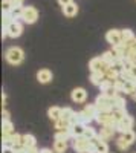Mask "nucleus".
<instances>
[{"instance_id":"obj_15","label":"nucleus","mask_w":136,"mask_h":153,"mask_svg":"<svg viewBox=\"0 0 136 153\" xmlns=\"http://www.w3.org/2000/svg\"><path fill=\"white\" fill-rule=\"evenodd\" d=\"M61 113H63V109L58 107V106H52V107H49V110H47V117H49L51 121L57 123V121L61 120Z\"/></svg>"},{"instance_id":"obj_5","label":"nucleus","mask_w":136,"mask_h":153,"mask_svg":"<svg viewBox=\"0 0 136 153\" xmlns=\"http://www.w3.org/2000/svg\"><path fill=\"white\" fill-rule=\"evenodd\" d=\"M109 68H110V65H107L103 57H95L89 61L90 72H103V74H106Z\"/></svg>"},{"instance_id":"obj_9","label":"nucleus","mask_w":136,"mask_h":153,"mask_svg":"<svg viewBox=\"0 0 136 153\" xmlns=\"http://www.w3.org/2000/svg\"><path fill=\"white\" fill-rule=\"evenodd\" d=\"M70 98H72L73 103L83 104V103H86V100H87V91H86L84 87H75L70 92Z\"/></svg>"},{"instance_id":"obj_35","label":"nucleus","mask_w":136,"mask_h":153,"mask_svg":"<svg viewBox=\"0 0 136 153\" xmlns=\"http://www.w3.org/2000/svg\"><path fill=\"white\" fill-rule=\"evenodd\" d=\"M72 136L70 132H55V139H63V141H69V138Z\"/></svg>"},{"instance_id":"obj_42","label":"nucleus","mask_w":136,"mask_h":153,"mask_svg":"<svg viewBox=\"0 0 136 153\" xmlns=\"http://www.w3.org/2000/svg\"><path fill=\"white\" fill-rule=\"evenodd\" d=\"M2 104H3V109H5V106H6V95L5 94H2Z\"/></svg>"},{"instance_id":"obj_30","label":"nucleus","mask_w":136,"mask_h":153,"mask_svg":"<svg viewBox=\"0 0 136 153\" xmlns=\"http://www.w3.org/2000/svg\"><path fill=\"white\" fill-rule=\"evenodd\" d=\"M116 147L121 150V152H126V150H129V147H130V144L126 141L122 136H119L118 139H116Z\"/></svg>"},{"instance_id":"obj_21","label":"nucleus","mask_w":136,"mask_h":153,"mask_svg":"<svg viewBox=\"0 0 136 153\" xmlns=\"http://www.w3.org/2000/svg\"><path fill=\"white\" fill-rule=\"evenodd\" d=\"M54 124H55V130L57 132H70V127H72V124L64 121V120H60V121H57Z\"/></svg>"},{"instance_id":"obj_26","label":"nucleus","mask_w":136,"mask_h":153,"mask_svg":"<svg viewBox=\"0 0 136 153\" xmlns=\"http://www.w3.org/2000/svg\"><path fill=\"white\" fill-rule=\"evenodd\" d=\"M119 74H121V72H118L115 68L110 66L104 75H106V78H107V80H112V81H115V80H118V78H119Z\"/></svg>"},{"instance_id":"obj_43","label":"nucleus","mask_w":136,"mask_h":153,"mask_svg":"<svg viewBox=\"0 0 136 153\" xmlns=\"http://www.w3.org/2000/svg\"><path fill=\"white\" fill-rule=\"evenodd\" d=\"M130 74H132V75L135 76V78H136V65H135V66H133V68L130 69Z\"/></svg>"},{"instance_id":"obj_12","label":"nucleus","mask_w":136,"mask_h":153,"mask_svg":"<svg viewBox=\"0 0 136 153\" xmlns=\"http://www.w3.org/2000/svg\"><path fill=\"white\" fill-rule=\"evenodd\" d=\"M93 143V152L95 153H109V144L106 141H103V139H100V136L92 139Z\"/></svg>"},{"instance_id":"obj_36","label":"nucleus","mask_w":136,"mask_h":153,"mask_svg":"<svg viewBox=\"0 0 136 153\" xmlns=\"http://www.w3.org/2000/svg\"><path fill=\"white\" fill-rule=\"evenodd\" d=\"M113 84H115V83H113L112 80H107V78H106V80L100 84V89H101V91H104V89H107V87H110V86H113Z\"/></svg>"},{"instance_id":"obj_32","label":"nucleus","mask_w":136,"mask_h":153,"mask_svg":"<svg viewBox=\"0 0 136 153\" xmlns=\"http://www.w3.org/2000/svg\"><path fill=\"white\" fill-rule=\"evenodd\" d=\"M84 136L87 138V139H90V141H92V139L98 138V133H96V130L93 129L92 126H87V127H86V132H84Z\"/></svg>"},{"instance_id":"obj_6","label":"nucleus","mask_w":136,"mask_h":153,"mask_svg":"<svg viewBox=\"0 0 136 153\" xmlns=\"http://www.w3.org/2000/svg\"><path fill=\"white\" fill-rule=\"evenodd\" d=\"M106 40L112 48H115V46L122 43V32L119 29H110L106 34Z\"/></svg>"},{"instance_id":"obj_47","label":"nucleus","mask_w":136,"mask_h":153,"mask_svg":"<svg viewBox=\"0 0 136 153\" xmlns=\"http://www.w3.org/2000/svg\"><path fill=\"white\" fill-rule=\"evenodd\" d=\"M109 153H113V152H109Z\"/></svg>"},{"instance_id":"obj_44","label":"nucleus","mask_w":136,"mask_h":153,"mask_svg":"<svg viewBox=\"0 0 136 153\" xmlns=\"http://www.w3.org/2000/svg\"><path fill=\"white\" fill-rule=\"evenodd\" d=\"M16 153H26V149H23V147H20V149H16Z\"/></svg>"},{"instance_id":"obj_19","label":"nucleus","mask_w":136,"mask_h":153,"mask_svg":"<svg viewBox=\"0 0 136 153\" xmlns=\"http://www.w3.org/2000/svg\"><path fill=\"white\" fill-rule=\"evenodd\" d=\"M104 80H106V75H104L103 72H90V81H92V84H95V86L100 87V84H101Z\"/></svg>"},{"instance_id":"obj_24","label":"nucleus","mask_w":136,"mask_h":153,"mask_svg":"<svg viewBox=\"0 0 136 153\" xmlns=\"http://www.w3.org/2000/svg\"><path fill=\"white\" fill-rule=\"evenodd\" d=\"M126 97H122V94H119L115 100H113V109H126Z\"/></svg>"},{"instance_id":"obj_22","label":"nucleus","mask_w":136,"mask_h":153,"mask_svg":"<svg viewBox=\"0 0 136 153\" xmlns=\"http://www.w3.org/2000/svg\"><path fill=\"white\" fill-rule=\"evenodd\" d=\"M12 133H16L12 123H11L9 120L3 121V123H2V135H3V136H6V135H12Z\"/></svg>"},{"instance_id":"obj_1","label":"nucleus","mask_w":136,"mask_h":153,"mask_svg":"<svg viewBox=\"0 0 136 153\" xmlns=\"http://www.w3.org/2000/svg\"><path fill=\"white\" fill-rule=\"evenodd\" d=\"M5 60L9 63V65H12V66L21 65L23 60H24L23 49L18 48V46H11V48H8L6 52H5Z\"/></svg>"},{"instance_id":"obj_20","label":"nucleus","mask_w":136,"mask_h":153,"mask_svg":"<svg viewBox=\"0 0 136 153\" xmlns=\"http://www.w3.org/2000/svg\"><path fill=\"white\" fill-rule=\"evenodd\" d=\"M67 150V141L63 139H55L54 141V152L55 153H64Z\"/></svg>"},{"instance_id":"obj_14","label":"nucleus","mask_w":136,"mask_h":153,"mask_svg":"<svg viewBox=\"0 0 136 153\" xmlns=\"http://www.w3.org/2000/svg\"><path fill=\"white\" fill-rule=\"evenodd\" d=\"M21 147L23 149H32V147H37V139L34 135L31 133H24L23 138H21Z\"/></svg>"},{"instance_id":"obj_39","label":"nucleus","mask_w":136,"mask_h":153,"mask_svg":"<svg viewBox=\"0 0 136 153\" xmlns=\"http://www.w3.org/2000/svg\"><path fill=\"white\" fill-rule=\"evenodd\" d=\"M11 2L14 3V6H21V5H23V2H24V0H11Z\"/></svg>"},{"instance_id":"obj_45","label":"nucleus","mask_w":136,"mask_h":153,"mask_svg":"<svg viewBox=\"0 0 136 153\" xmlns=\"http://www.w3.org/2000/svg\"><path fill=\"white\" fill-rule=\"evenodd\" d=\"M40 153H52V150H51V149H41Z\"/></svg>"},{"instance_id":"obj_28","label":"nucleus","mask_w":136,"mask_h":153,"mask_svg":"<svg viewBox=\"0 0 136 153\" xmlns=\"http://www.w3.org/2000/svg\"><path fill=\"white\" fill-rule=\"evenodd\" d=\"M121 136H122V138H124V139H126V141H127V143H129L130 146H132V144H133V143L136 141V133H135V130H133V129H130V130H127L126 133H122Z\"/></svg>"},{"instance_id":"obj_17","label":"nucleus","mask_w":136,"mask_h":153,"mask_svg":"<svg viewBox=\"0 0 136 153\" xmlns=\"http://www.w3.org/2000/svg\"><path fill=\"white\" fill-rule=\"evenodd\" d=\"M83 112L86 113V117H89L92 121L96 118V115H98V109H96L95 103H93V104H86L84 109H83Z\"/></svg>"},{"instance_id":"obj_41","label":"nucleus","mask_w":136,"mask_h":153,"mask_svg":"<svg viewBox=\"0 0 136 153\" xmlns=\"http://www.w3.org/2000/svg\"><path fill=\"white\" fill-rule=\"evenodd\" d=\"M26 153H40V150L37 149V147H32V149H28Z\"/></svg>"},{"instance_id":"obj_31","label":"nucleus","mask_w":136,"mask_h":153,"mask_svg":"<svg viewBox=\"0 0 136 153\" xmlns=\"http://www.w3.org/2000/svg\"><path fill=\"white\" fill-rule=\"evenodd\" d=\"M103 58H104V61L107 63V65H110V66H112L113 65V63L116 61V58H115V55L112 54V51H106V52L101 55Z\"/></svg>"},{"instance_id":"obj_25","label":"nucleus","mask_w":136,"mask_h":153,"mask_svg":"<svg viewBox=\"0 0 136 153\" xmlns=\"http://www.w3.org/2000/svg\"><path fill=\"white\" fill-rule=\"evenodd\" d=\"M112 115H113V118H115L116 123H118V121H121L122 118H126L129 113H127V109H113V110H112Z\"/></svg>"},{"instance_id":"obj_38","label":"nucleus","mask_w":136,"mask_h":153,"mask_svg":"<svg viewBox=\"0 0 136 153\" xmlns=\"http://www.w3.org/2000/svg\"><path fill=\"white\" fill-rule=\"evenodd\" d=\"M2 153H16V149H12V147H3Z\"/></svg>"},{"instance_id":"obj_11","label":"nucleus","mask_w":136,"mask_h":153,"mask_svg":"<svg viewBox=\"0 0 136 153\" xmlns=\"http://www.w3.org/2000/svg\"><path fill=\"white\" fill-rule=\"evenodd\" d=\"M115 132H116L115 127H101V130L98 132V136H100V139H103V141L107 143V141H110V139H113Z\"/></svg>"},{"instance_id":"obj_33","label":"nucleus","mask_w":136,"mask_h":153,"mask_svg":"<svg viewBox=\"0 0 136 153\" xmlns=\"http://www.w3.org/2000/svg\"><path fill=\"white\" fill-rule=\"evenodd\" d=\"M12 22H14V20H12V17H11L9 12H3V17H2V25H3V28H8Z\"/></svg>"},{"instance_id":"obj_13","label":"nucleus","mask_w":136,"mask_h":153,"mask_svg":"<svg viewBox=\"0 0 136 153\" xmlns=\"http://www.w3.org/2000/svg\"><path fill=\"white\" fill-rule=\"evenodd\" d=\"M52 72L49 71V69H40L38 72H37V80H38V83L41 84H47V83H51L52 81Z\"/></svg>"},{"instance_id":"obj_7","label":"nucleus","mask_w":136,"mask_h":153,"mask_svg":"<svg viewBox=\"0 0 136 153\" xmlns=\"http://www.w3.org/2000/svg\"><path fill=\"white\" fill-rule=\"evenodd\" d=\"M37 19H38V11H37V8H34V6H24L21 20L24 23H28V25H32V23L37 22Z\"/></svg>"},{"instance_id":"obj_34","label":"nucleus","mask_w":136,"mask_h":153,"mask_svg":"<svg viewBox=\"0 0 136 153\" xmlns=\"http://www.w3.org/2000/svg\"><path fill=\"white\" fill-rule=\"evenodd\" d=\"M12 8H14V3L11 0H2V11L3 12H11Z\"/></svg>"},{"instance_id":"obj_40","label":"nucleus","mask_w":136,"mask_h":153,"mask_svg":"<svg viewBox=\"0 0 136 153\" xmlns=\"http://www.w3.org/2000/svg\"><path fill=\"white\" fill-rule=\"evenodd\" d=\"M2 115H3V121L9 120V112H8L6 109H3V113H2Z\"/></svg>"},{"instance_id":"obj_16","label":"nucleus","mask_w":136,"mask_h":153,"mask_svg":"<svg viewBox=\"0 0 136 153\" xmlns=\"http://www.w3.org/2000/svg\"><path fill=\"white\" fill-rule=\"evenodd\" d=\"M86 124H81V123H77V124H72L70 127V133L73 138H78V136H84V132H86Z\"/></svg>"},{"instance_id":"obj_4","label":"nucleus","mask_w":136,"mask_h":153,"mask_svg":"<svg viewBox=\"0 0 136 153\" xmlns=\"http://www.w3.org/2000/svg\"><path fill=\"white\" fill-rule=\"evenodd\" d=\"M95 121L98 124H101V127H116V120L113 118L112 112L106 113V112H98Z\"/></svg>"},{"instance_id":"obj_46","label":"nucleus","mask_w":136,"mask_h":153,"mask_svg":"<svg viewBox=\"0 0 136 153\" xmlns=\"http://www.w3.org/2000/svg\"><path fill=\"white\" fill-rule=\"evenodd\" d=\"M130 97H132V100H133V101H136V87H135V91H133V94H132Z\"/></svg>"},{"instance_id":"obj_8","label":"nucleus","mask_w":136,"mask_h":153,"mask_svg":"<svg viewBox=\"0 0 136 153\" xmlns=\"http://www.w3.org/2000/svg\"><path fill=\"white\" fill-rule=\"evenodd\" d=\"M133 124H135V120H133V117H130V115H127L126 118H122L121 121H118L116 123V132H119L121 135L122 133H126L127 130H130L132 127H133Z\"/></svg>"},{"instance_id":"obj_18","label":"nucleus","mask_w":136,"mask_h":153,"mask_svg":"<svg viewBox=\"0 0 136 153\" xmlns=\"http://www.w3.org/2000/svg\"><path fill=\"white\" fill-rule=\"evenodd\" d=\"M63 14L66 17H75L78 14V5L77 3H70V5L64 6L63 8Z\"/></svg>"},{"instance_id":"obj_29","label":"nucleus","mask_w":136,"mask_h":153,"mask_svg":"<svg viewBox=\"0 0 136 153\" xmlns=\"http://www.w3.org/2000/svg\"><path fill=\"white\" fill-rule=\"evenodd\" d=\"M121 32H122V42H124V43H129V42L133 40V38H136L132 29H122Z\"/></svg>"},{"instance_id":"obj_10","label":"nucleus","mask_w":136,"mask_h":153,"mask_svg":"<svg viewBox=\"0 0 136 153\" xmlns=\"http://www.w3.org/2000/svg\"><path fill=\"white\" fill-rule=\"evenodd\" d=\"M6 32H8V37H11V38H17V37H20L21 32H23L21 23H20L18 20H14V22H12L9 26L6 28Z\"/></svg>"},{"instance_id":"obj_37","label":"nucleus","mask_w":136,"mask_h":153,"mask_svg":"<svg viewBox=\"0 0 136 153\" xmlns=\"http://www.w3.org/2000/svg\"><path fill=\"white\" fill-rule=\"evenodd\" d=\"M58 3H60V6H67V5H70V3H73V0H58Z\"/></svg>"},{"instance_id":"obj_2","label":"nucleus","mask_w":136,"mask_h":153,"mask_svg":"<svg viewBox=\"0 0 136 153\" xmlns=\"http://www.w3.org/2000/svg\"><path fill=\"white\" fill-rule=\"evenodd\" d=\"M72 147L77 153H95L93 152V143L90 139H87L86 136H78L73 138L72 141Z\"/></svg>"},{"instance_id":"obj_23","label":"nucleus","mask_w":136,"mask_h":153,"mask_svg":"<svg viewBox=\"0 0 136 153\" xmlns=\"http://www.w3.org/2000/svg\"><path fill=\"white\" fill-rule=\"evenodd\" d=\"M73 117H75V110H73L72 107H64V109H63V113H61V120H64V121L70 123Z\"/></svg>"},{"instance_id":"obj_27","label":"nucleus","mask_w":136,"mask_h":153,"mask_svg":"<svg viewBox=\"0 0 136 153\" xmlns=\"http://www.w3.org/2000/svg\"><path fill=\"white\" fill-rule=\"evenodd\" d=\"M23 11H24L23 6H14V8H12V11L9 12L11 17H12V20H18V19H21V17H23Z\"/></svg>"},{"instance_id":"obj_3","label":"nucleus","mask_w":136,"mask_h":153,"mask_svg":"<svg viewBox=\"0 0 136 153\" xmlns=\"http://www.w3.org/2000/svg\"><path fill=\"white\" fill-rule=\"evenodd\" d=\"M95 106L98 109V112H106V113H110L113 110V100L112 98H107L106 95H98L96 100H95Z\"/></svg>"}]
</instances>
